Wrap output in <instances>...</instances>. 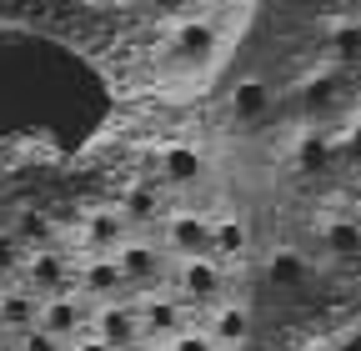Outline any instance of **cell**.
<instances>
[{
  "mask_svg": "<svg viewBox=\"0 0 361 351\" xmlns=\"http://www.w3.org/2000/svg\"><path fill=\"white\" fill-rule=\"evenodd\" d=\"M351 6H361V0H351Z\"/></svg>",
  "mask_w": 361,
  "mask_h": 351,
  "instance_id": "f546056e",
  "label": "cell"
},
{
  "mask_svg": "<svg viewBox=\"0 0 361 351\" xmlns=\"http://www.w3.org/2000/svg\"><path fill=\"white\" fill-rule=\"evenodd\" d=\"M296 161H301V171H322V166L331 161V141H322V136H306Z\"/></svg>",
  "mask_w": 361,
  "mask_h": 351,
  "instance_id": "7402d4cb",
  "label": "cell"
},
{
  "mask_svg": "<svg viewBox=\"0 0 361 351\" xmlns=\"http://www.w3.org/2000/svg\"><path fill=\"white\" fill-rule=\"evenodd\" d=\"M116 266H121V281L130 296H146L156 281H166V251L141 241V236H130L121 251H116Z\"/></svg>",
  "mask_w": 361,
  "mask_h": 351,
  "instance_id": "5b68a950",
  "label": "cell"
},
{
  "mask_svg": "<svg viewBox=\"0 0 361 351\" xmlns=\"http://www.w3.org/2000/svg\"><path fill=\"white\" fill-rule=\"evenodd\" d=\"M75 241H80V256H116L130 241V226L116 211V201L111 206H85L80 226H75Z\"/></svg>",
  "mask_w": 361,
  "mask_h": 351,
  "instance_id": "3957f363",
  "label": "cell"
},
{
  "mask_svg": "<svg viewBox=\"0 0 361 351\" xmlns=\"http://www.w3.org/2000/svg\"><path fill=\"white\" fill-rule=\"evenodd\" d=\"M75 291H80L90 306L116 301V296H130L126 281H121L116 256H75Z\"/></svg>",
  "mask_w": 361,
  "mask_h": 351,
  "instance_id": "ba28073f",
  "label": "cell"
},
{
  "mask_svg": "<svg viewBox=\"0 0 361 351\" xmlns=\"http://www.w3.org/2000/svg\"><path fill=\"white\" fill-rule=\"evenodd\" d=\"M226 291V266L216 256H196V261H176L171 271V296H180L186 306H201V301H221Z\"/></svg>",
  "mask_w": 361,
  "mask_h": 351,
  "instance_id": "277c9868",
  "label": "cell"
},
{
  "mask_svg": "<svg viewBox=\"0 0 361 351\" xmlns=\"http://www.w3.org/2000/svg\"><path fill=\"white\" fill-rule=\"evenodd\" d=\"M351 156H361V125L351 130Z\"/></svg>",
  "mask_w": 361,
  "mask_h": 351,
  "instance_id": "83f0119b",
  "label": "cell"
},
{
  "mask_svg": "<svg viewBox=\"0 0 361 351\" xmlns=\"http://www.w3.org/2000/svg\"><path fill=\"white\" fill-rule=\"evenodd\" d=\"M16 351H71V341H56V336H45V331L35 326V331H25V336L16 341Z\"/></svg>",
  "mask_w": 361,
  "mask_h": 351,
  "instance_id": "603a6c76",
  "label": "cell"
},
{
  "mask_svg": "<svg viewBox=\"0 0 361 351\" xmlns=\"http://www.w3.org/2000/svg\"><path fill=\"white\" fill-rule=\"evenodd\" d=\"M316 236H322V251H326L331 261L361 256V221H356V216H322Z\"/></svg>",
  "mask_w": 361,
  "mask_h": 351,
  "instance_id": "9a60e30c",
  "label": "cell"
},
{
  "mask_svg": "<svg viewBox=\"0 0 361 351\" xmlns=\"http://www.w3.org/2000/svg\"><path fill=\"white\" fill-rule=\"evenodd\" d=\"M0 226H11V211H6V186H0Z\"/></svg>",
  "mask_w": 361,
  "mask_h": 351,
  "instance_id": "484cf974",
  "label": "cell"
},
{
  "mask_svg": "<svg viewBox=\"0 0 361 351\" xmlns=\"http://www.w3.org/2000/svg\"><path fill=\"white\" fill-rule=\"evenodd\" d=\"M85 326H90V301H85L80 291H66V296L40 301V331H45V336H56V341H75Z\"/></svg>",
  "mask_w": 361,
  "mask_h": 351,
  "instance_id": "9c48e42d",
  "label": "cell"
},
{
  "mask_svg": "<svg viewBox=\"0 0 361 351\" xmlns=\"http://www.w3.org/2000/svg\"><path fill=\"white\" fill-rule=\"evenodd\" d=\"M326 51H331L336 61H351V56L361 51V20H341V25H331Z\"/></svg>",
  "mask_w": 361,
  "mask_h": 351,
  "instance_id": "ffe728a7",
  "label": "cell"
},
{
  "mask_svg": "<svg viewBox=\"0 0 361 351\" xmlns=\"http://www.w3.org/2000/svg\"><path fill=\"white\" fill-rule=\"evenodd\" d=\"M20 286H30L40 301L51 296H66L75 291V256L66 246H51V251H30L25 266H20Z\"/></svg>",
  "mask_w": 361,
  "mask_h": 351,
  "instance_id": "7a4b0ae2",
  "label": "cell"
},
{
  "mask_svg": "<svg viewBox=\"0 0 361 351\" xmlns=\"http://www.w3.org/2000/svg\"><path fill=\"white\" fill-rule=\"evenodd\" d=\"M291 11H311V6H322V0H286Z\"/></svg>",
  "mask_w": 361,
  "mask_h": 351,
  "instance_id": "4316f807",
  "label": "cell"
},
{
  "mask_svg": "<svg viewBox=\"0 0 361 351\" xmlns=\"http://www.w3.org/2000/svg\"><path fill=\"white\" fill-rule=\"evenodd\" d=\"M221 46V30L211 16H180L171 20V56L176 61H211Z\"/></svg>",
  "mask_w": 361,
  "mask_h": 351,
  "instance_id": "30bf717a",
  "label": "cell"
},
{
  "mask_svg": "<svg viewBox=\"0 0 361 351\" xmlns=\"http://www.w3.org/2000/svg\"><path fill=\"white\" fill-rule=\"evenodd\" d=\"M151 6H156V11H166L171 20H180V16H191V6H196V0H151Z\"/></svg>",
  "mask_w": 361,
  "mask_h": 351,
  "instance_id": "cb8c5ba5",
  "label": "cell"
},
{
  "mask_svg": "<svg viewBox=\"0 0 361 351\" xmlns=\"http://www.w3.org/2000/svg\"><path fill=\"white\" fill-rule=\"evenodd\" d=\"M25 246L16 241V231L11 226H0V286H11V281H20V266H25Z\"/></svg>",
  "mask_w": 361,
  "mask_h": 351,
  "instance_id": "d6986e66",
  "label": "cell"
},
{
  "mask_svg": "<svg viewBox=\"0 0 361 351\" xmlns=\"http://www.w3.org/2000/svg\"><path fill=\"white\" fill-rule=\"evenodd\" d=\"M266 276H271V286H286V291H296V286H306V281H311V261H306L296 246H281V251H271V261H266Z\"/></svg>",
  "mask_w": 361,
  "mask_h": 351,
  "instance_id": "e0dca14e",
  "label": "cell"
},
{
  "mask_svg": "<svg viewBox=\"0 0 361 351\" xmlns=\"http://www.w3.org/2000/svg\"><path fill=\"white\" fill-rule=\"evenodd\" d=\"M116 211L126 216V226H151V221H161V186H156V181H126Z\"/></svg>",
  "mask_w": 361,
  "mask_h": 351,
  "instance_id": "5bb4252c",
  "label": "cell"
},
{
  "mask_svg": "<svg viewBox=\"0 0 361 351\" xmlns=\"http://www.w3.org/2000/svg\"><path fill=\"white\" fill-rule=\"evenodd\" d=\"M0 326H6V336H25L40 326V296L20 281L0 286Z\"/></svg>",
  "mask_w": 361,
  "mask_h": 351,
  "instance_id": "7c38bea8",
  "label": "cell"
},
{
  "mask_svg": "<svg viewBox=\"0 0 361 351\" xmlns=\"http://www.w3.org/2000/svg\"><path fill=\"white\" fill-rule=\"evenodd\" d=\"M0 351H16V346H11V336H6V326H0Z\"/></svg>",
  "mask_w": 361,
  "mask_h": 351,
  "instance_id": "f1b7e54d",
  "label": "cell"
},
{
  "mask_svg": "<svg viewBox=\"0 0 361 351\" xmlns=\"http://www.w3.org/2000/svg\"><path fill=\"white\" fill-rule=\"evenodd\" d=\"M71 351H111V346H106L101 336H90V331H80V336L71 341Z\"/></svg>",
  "mask_w": 361,
  "mask_h": 351,
  "instance_id": "d4e9b609",
  "label": "cell"
},
{
  "mask_svg": "<svg viewBox=\"0 0 361 351\" xmlns=\"http://www.w3.org/2000/svg\"><path fill=\"white\" fill-rule=\"evenodd\" d=\"M166 351H221V346H216V336H211L206 326H186L180 336L166 341Z\"/></svg>",
  "mask_w": 361,
  "mask_h": 351,
  "instance_id": "44dd1931",
  "label": "cell"
},
{
  "mask_svg": "<svg viewBox=\"0 0 361 351\" xmlns=\"http://www.w3.org/2000/svg\"><path fill=\"white\" fill-rule=\"evenodd\" d=\"M90 336H101L111 351H146V331H141V312H135V296H116L90 306Z\"/></svg>",
  "mask_w": 361,
  "mask_h": 351,
  "instance_id": "6da1fadb",
  "label": "cell"
},
{
  "mask_svg": "<svg viewBox=\"0 0 361 351\" xmlns=\"http://www.w3.org/2000/svg\"><path fill=\"white\" fill-rule=\"evenodd\" d=\"M251 251V226H246V216H211V256L221 261L226 271L236 266V261Z\"/></svg>",
  "mask_w": 361,
  "mask_h": 351,
  "instance_id": "4fadbf2b",
  "label": "cell"
},
{
  "mask_svg": "<svg viewBox=\"0 0 361 351\" xmlns=\"http://www.w3.org/2000/svg\"><path fill=\"white\" fill-rule=\"evenodd\" d=\"M135 312H141L146 346H151V341H171V336H180V331L191 326V306L180 301V296H156V291H146V296H135Z\"/></svg>",
  "mask_w": 361,
  "mask_h": 351,
  "instance_id": "52a82bcc",
  "label": "cell"
},
{
  "mask_svg": "<svg viewBox=\"0 0 361 351\" xmlns=\"http://www.w3.org/2000/svg\"><path fill=\"white\" fill-rule=\"evenodd\" d=\"M161 231H166V256L176 261H196V256H211V216L201 211H171L161 216Z\"/></svg>",
  "mask_w": 361,
  "mask_h": 351,
  "instance_id": "8992f818",
  "label": "cell"
},
{
  "mask_svg": "<svg viewBox=\"0 0 361 351\" xmlns=\"http://www.w3.org/2000/svg\"><path fill=\"white\" fill-rule=\"evenodd\" d=\"M206 331L216 336L221 351L246 346V341H251V312H246L241 301H226V306H216V312H211V326H206Z\"/></svg>",
  "mask_w": 361,
  "mask_h": 351,
  "instance_id": "2e32d148",
  "label": "cell"
},
{
  "mask_svg": "<svg viewBox=\"0 0 361 351\" xmlns=\"http://www.w3.org/2000/svg\"><path fill=\"white\" fill-rule=\"evenodd\" d=\"M271 111V85L266 80H236V91H231V116L236 121H261Z\"/></svg>",
  "mask_w": 361,
  "mask_h": 351,
  "instance_id": "ac0fdd59",
  "label": "cell"
},
{
  "mask_svg": "<svg viewBox=\"0 0 361 351\" xmlns=\"http://www.w3.org/2000/svg\"><path fill=\"white\" fill-rule=\"evenodd\" d=\"M156 181L161 186H201L206 181V156L196 151V146H186V141H171V146H161L156 151Z\"/></svg>",
  "mask_w": 361,
  "mask_h": 351,
  "instance_id": "8fae6325",
  "label": "cell"
}]
</instances>
